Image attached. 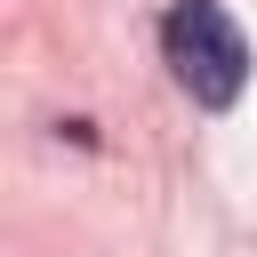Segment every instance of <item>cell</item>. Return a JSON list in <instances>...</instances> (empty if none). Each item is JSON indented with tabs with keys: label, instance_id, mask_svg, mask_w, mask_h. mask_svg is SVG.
Masks as SVG:
<instances>
[{
	"label": "cell",
	"instance_id": "6da1fadb",
	"mask_svg": "<svg viewBox=\"0 0 257 257\" xmlns=\"http://www.w3.org/2000/svg\"><path fill=\"white\" fill-rule=\"evenodd\" d=\"M161 56H169L177 88L193 104H209V112H225L241 96V80H249V40L217 0H177L169 24H161Z\"/></svg>",
	"mask_w": 257,
	"mask_h": 257
}]
</instances>
